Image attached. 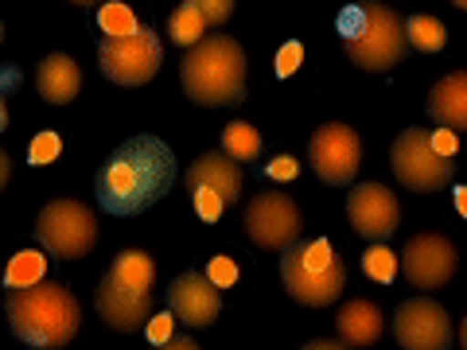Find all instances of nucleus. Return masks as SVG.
Here are the masks:
<instances>
[{
    "mask_svg": "<svg viewBox=\"0 0 467 350\" xmlns=\"http://www.w3.org/2000/svg\"><path fill=\"white\" fill-rule=\"evenodd\" d=\"M175 156L156 137H129L98 168V207L117 218L144 214L171 191Z\"/></svg>",
    "mask_w": 467,
    "mask_h": 350,
    "instance_id": "nucleus-1",
    "label": "nucleus"
},
{
    "mask_svg": "<svg viewBox=\"0 0 467 350\" xmlns=\"http://www.w3.org/2000/svg\"><path fill=\"white\" fill-rule=\"evenodd\" d=\"M5 315L16 339L36 350H63L78 335L82 308L70 288L39 281L32 288H12L5 296Z\"/></svg>",
    "mask_w": 467,
    "mask_h": 350,
    "instance_id": "nucleus-2",
    "label": "nucleus"
},
{
    "mask_svg": "<svg viewBox=\"0 0 467 350\" xmlns=\"http://www.w3.org/2000/svg\"><path fill=\"white\" fill-rule=\"evenodd\" d=\"M180 82L195 106H238L245 98V51L230 36H207L183 55Z\"/></svg>",
    "mask_w": 467,
    "mask_h": 350,
    "instance_id": "nucleus-3",
    "label": "nucleus"
},
{
    "mask_svg": "<svg viewBox=\"0 0 467 350\" xmlns=\"http://www.w3.org/2000/svg\"><path fill=\"white\" fill-rule=\"evenodd\" d=\"M156 265L144 250H125L113 257V265L98 281V315L113 331H140L156 312L152 300Z\"/></svg>",
    "mask_w": 467,
    "mask_h": 350,
    "instance_id": "nucleus-4",
    "label": "nucleus"
},
{
    "mask_svg": "<svg viewBox=\"0 0 467 350\" xmlns=\"http://www.w3.org/2000/svg\"><path fill=\"white\" fill-rule=\"evenodd\" d=\"M339 36L347 43L350 63L362 70H389L405 58V20L393 8L378 5V0H355L339 12Z\"/></svg>",
    "mask_w": 467,
    "mask_h": 350,
    "instance_id": "nucleus-5",
    "label": "nucleus"
},
{
    "mask_svg": "<svg viewBox=\"0 0 467 350\" xmlns=\"http://www.w3.org/2000/svg\"><path fill=\"white\" fill-rule=\"evenodd\" d=\"M281 281L288 288V296L304 304V308H327V304L343 296L347 265L324 238L296 242L281 257Z\"/></svg>",
    "mask_w": 467,
    "mask_h": 350,
    "instance_id": "nucleus-6",
    "label": "nucleus"
},
{
    "mask_svg": "<svg viewBox=\"0 0 467 350\" xmlns=\"http://www.w3.org/2000/svg\"><path fill=\"white\" fill-rule=\"evenodd\" d=\"M389 168L398 175V183H405L409 191H420V195L444 191V187H451V180H456V164L432 149V133L420 125H409L405 133L393 140Z\"/></svg>",
    "mask_w": 467,
    "mask_h": 350,
    "instance_id": "nucleus-7",
    "label": "nucleus"
},
{
    "mask_svg": "<svg viewBox=\"0 0 467 350\" xmlns=\"http://www.w3.org/2000/svg\"><path fill=\"white\" fill-rule=\"evenodd\" d=\"M36 238L51 257L75 261L98 245V218L78 199H55L36 218Z\"/></svg>",
    "mask_w": 467,
    "mask_h": 350,
    "instance_id": "nucleus-8",
    "label": "nucleus"
},
{
    "mask_svg": "<svg viewBox=\"0 0 467 350\" xmlns=\"http://www.w3.org/2000/svg\"><path fill=\"white\" fill-rule=\"evenodd\" d=\"M164 63V47L156 39V27L140 24L133 36H106L98 43V67L101 75L117 86H144L156 78Z\"/></svg>",
    "mask_w": 467,
    "mask_h": 350,
    "instance_id": "nucleus-9",
    "label": "nucleus"
},
{
    "mask_svg": "<svg viewBox=\"0 0 467 350\" xmlns=\"http://www.w3.org/2000/svg\"><path fill=\"white\" fill-rule=\"evenodd\" d=\"M187 195H192L202 222H218L226 207L242 195V168L226 152H202L187 168Z\"/></svg>",
    "mask_w": 467,
    "mask_h": 350,
    "instance_id": "nucleus-10",
    "label": "nucleus"
},
{
    "mask_svg": "<svg viewBox=\"0 0 467 350\" xmlns=\"http://www.w3.org/2000/svg\"><path fill=\"white\" fill-rule=\"evenodd\" d=\"M300 230H304L300 207L285 191H261L245 207V233L261 250H276V253L292 250L300 242Z\"/></svg>",
    "mask_w": 467,
    "mask_h": 350,
    "instance_id": "nucleus-11",
    "label": "nucleus"
},
{
    "mask_svg": "<svg viewBox=\"0 0 467 350\" xmlns=\"http://www.w3.org/2000/svg\"><path fill=\"white\" fill-rule=\"evenodd\" d=\"M308 160H312V171L327 187H347V183H355V175H358L362 140H358V133L350 125L327 121V125H319L312 133Z\"/></svg>",
    "mask_w": 467,
    "mask_h": 350,
    "instance_id": "nucleus-12",
    "label": "nucleus"
},
{
    "mask_svg": "<svg viewBox=\"0 0 467 350\" xmlns=\"http://www.w3.org/2000/svg\"><path fill=\"white\" fill-rule=\"evenodd\" d=\"M393 339L401 350H448L451 319L436 300H405L393 312Z\"/></svg>",
    "mask_w": 467,
    "mask_h": 350,
    "instance_id": "nucleus-13",
    "label": "nucleus"
},
{
    "mask_svg": "<svg viewBox=\"0 0 467 350\" xmlns=\"http://www.w3.org/2000/svg\"><path fill=\"white\" fill-rule=\"evenodd\" d=\"M398 261H401L405 281L413 288H420V292L448 284L451 273H456V265H460L456 245H451L444 233H417V238H409Z\"/></svg>",
    "mask_w": 467,
    "mask_h": 350,
    "instance_id": "nucleus-14",
    "label": "nucleus"
},
{
    "mask_svg": "<svg viewBox=\"0 0 467 350\" xmlns=\"http://www.w3.org/2000/svg\"><path fill=\"white\" fill-rule=\"evenodd\" d=\"M347 218L362 238L386 242V238H393V230H398V222H401L398 195L382 183H358L347 199Z\"/></svg>",
    "mask_w": 467,
    "mask_h": 350,
    "instance_id": "nucleus-15",
    "label": "nucleus"
},
{
    "mask_svg": "<svg viewBox=\"0 0 467 350\" xmlns=\"http://www.w3.org/2000/svg\"><path fill=\"white\" fill-rule=\"evenodd\" d=\"M168 312L183 327H211L223 312V300H218V288L202 273H180L168 284Z\"/></svg>",
    "mask_w": 467,
    "mask_h": 350,
    "instance_id": "nucleus-16",
    "label": "nucleus"
},
{
    "mask_svg": "<svg viewBox=\"0 0 467 350\" xmlns=\"http://www.w3.org/2000/svg\"><path fill=\"white\" fill-rule=\"evenodd\" d=\"M36 90L43 101H51V106H67V101H75L78 90H82V70L70 55L55 51L47 55L43 63L36 67Z\"/></svg>",
    "mask_w": 467,
    "mask_h": 350,
    "instance_id": "nucleus-17",
    "label": "nucleus"
},
{
    "mask_svg": "<svg viewBox=\"0 0 467 350\" xmlns=\"http://www.w3.org/2000/svg\"><path fill=\"white\" fill-rule=\"evenodd\" d=\"M335 331H339L347 346H374L386 331V319L374 300H347L339 315H335Z\"/></svg>",
    "mask_w": 467,
    "mask_h": 350,
    "instance_id": "nucleus-18",
    "label": "nucleus"
},
{
    "mask_svg": "<svg viewBox=\"0 0 467 350\" xmlns=\"http://www.w3.org/2000/svg\"><path fill=\"white\" fill-rule=\"evenodd\" d=\"M429 113L451 133H467V70H451L432 86Z\"/></svg>",
    "mask_w": 467,
    "mask_h": 350,
    "instance_id": "nucleus-19",
    "label": "nucleus"
},
{
    "mask_svg": "<svg viewBox=\"0 0 467 350\" xmlns=\"http://www.w3.org/2000/svg\"><path fill=\"white\" fill-rule=\"evenodd\" d=\"M223 152L234 160V164H254L261 156V133L250 121H230L223 129Z\"/></svg>",
    "mask_w": 467,
    "mask_h": 350,
    "instance_id": "nucleus-20",
    "label": "nucleus"
},
{
    "mask_svg": "<svg viewBox=\"0 0 467 350\" xmlns=\"http://www.w3.org/2000/svg\"><path fill=\"white\" fill-rule=\"evenodd\" d=\"M405 39H409L413 51L436 55V51H444V43H448V27L436 16H409L405 20Z\"/></svg>",
    "mask_w": 467,
    "mask_h": 350,
    "instance_id": "nucleus-21",
    "label": "nucleus"
},
{
    "mask_svg": "<svg viewBox=\"0 0 467 350\" xmlns=\"http://www.w3.org/2000/svg\"><path fill=\"white\" fill-rule=\"evenodd\" d=\"M168 36H171V43H180V47L192 51L195 43L207 39V20L199 16V8H192V5L183 0V5L168 16Z\"/></svg>",
    "mask_w": 467,
    "mask_h": 350,
    "instance_id": "nucleus-22",
    "label": "nucleus"
},
{
    "mask_svg": "<svg viewBox=\"0 0 467 350\" xmlns=\"http://www.w3.org/2000/svg\"><path fill=\"white\" fill-rule=\"evenodd\" d=\"M43 273H47V261H43V253H32V250H24L12 257V265L5 273V284L8 288H32L43 281Z\"/></svg>",
    "mask_w": 467,
    "mask_h": 350,
    "instance_id": "nucleus-23",
    "label": "nucleus"
},
{
    "mask_svg": "<svg viewBox=\"0 0 467 350\" xmlns=\"http://www.w3.org/2000/svg\"><path fill=\"white\" fill-rule=\"evenodd\" d=\"M362 269H367V276L370 281H378V284H389L393 276H398V269H401V261L393 257L382 242H374L367 253H362Z\"/></svg>",
    "mask_w": 467,
    "mask_h": 350,
    "instance_id": "nucleus-24",
    "label": "nucleus"
},
{
    "mask_svg": "<svg viewBox=\"0 0 467 350\" xmlns=\"http://www.w3.org/2000/svg\"><path fill=\"white\" fill-rule=\"evenodd\" d=\"M98 27L106 36H133L137 27H140V20L133 16V8H125V5H101Z\"/></svg>",
    "mask_w": 467,
    "mask_h": 350,
    "instance_id": "nucleus-25",
    "label": "nucleus"
},
{
    "mask_svg": "<svg viewBox=\"0 0 467 350\" xmlns=\"http://www.w3.org/2000/svg\"><path fill=\"white\" fill-rule=\"evenodd\" d=\"M192 8H199V16L207 20V27H223L234 16V0H187Z\"/></svg>",
    "mask_w": 467,
    "mask_h": 350,
    "instance_id": "nucleus-26",
    "label": "nucleus"
},
{
    "mask_svg": "<svg viewBox=\"0 0 467 350\" xmlns=\"http://www.w3.org/2000/svg\"><path fill=\"white\" fill-rule=\"evenodd\" d=\"M58 137L55 133H39L32 144H27V164H36V168H43V164H51V160H58Z\"/></svg>",
    "mask_w": 467,
    "mask_h": 350,
    "instance_id": "nucleus-27",
    "label": "nucleus"
},
{
    "mask_svg": "<svg viewBox=\"0 0 467 350\" xmlns=\"http://www.w3.org/2000/svg\"><path fill=\"white\" fill-rule=\"evenodd\" d=\"M300 63H304V43L300 39H288L285 43V47L281 51H276V75H281V78H288V75H296V70H300Z\"/></svg>",
    "mask_w": 467,
    "mask_h": 350,
    "instance_id": "nucleus-28",
    "label": "nucleus"
},
{
    "mask_svg": "<svg viewBox=\"0 0 467 350\" xmlns=\"http://www.w3.org/2000/svg\"><path fill=\"white\" fill-rule=\"evenodd\" d=\"M207 281L214 288H230L234 281H238V265H234L230 257H214L211 265H207Z\"/></svg>",
    "mask_w": 467,
    "mask_h": 350,
    "instance_id": "nucleus-29",
    "label": "nucleus"
},
{
    "mask_svg": "<svg viewBox=\"0 0 467 350\" xmlns=\"http://www.w3.org/2000/svg\"><path fill=\"white\" fill-rule=\"evenodd\" d=\"M171 324H175V315H171V312H164V315H156V312H152V319L144 324V335L152 339V346H160V343H168V339H171V335H175Z\"/></svg>",
    "mask_w": 467,
    "mask_h": 350,
    "instance_id": "nucleus-30",
    "label": "nucleus"
},
{
    "mask_svg": "<svg viewBox=\"0 0 467 350\" xmlns=\"http://www.w3.org/2000/svg\"><path fill=\"white\" fill-rule=\"evenodd\" d=\"M296 160L292 156H281V160H273L269 164V180H276V183H288V180H296Z\"/></svg>",
    "mask_w": 467,
    "mask_h": 350,
    "instance_id": "nucleus-31",
    "label": "nucleus"
},
{
    "mask_svg": "<svg viewBox=\"0 0 467 350\" xmlns=\"http://www.w3.org/2000/svg\"><path fill=\"white\" fill-rule=\"evenodd\" d=\"M432 149L451 160V156H456V149H460V144H456V133H451V129H441V133L432 137Z\"/></svg>",
    "mask_w": 467,
    "mask_h": 350,
    "instance_id": "nucleus-32",
    "label": "nucleus"
},
{
    "mask_svg": "<svg viewBox=\"0 0 467 350\" xmlns=\"http://www.w3.org/2000/svg\"><path fill=\"white\" fill-rule=\"evenodd\" d=\"M152 350H199V343L192 339V335H171L168 343H160V346H152Z\"/></svg>",
    "mask_w": 467,
    "mask_h": 350,
    "instance_id": "nucleus-33",
    "label": "nucleus"
},
{
    "mask_svg": "<svg viewBox=\"0 0 467 350\" xmlns=\"http://www.w3.org/2000/svg\"><path fill=\"white\" fill-rule=\"evenodd\" d=\"M300 350H350L343 339H312V343H304Z\"/></svg>",
    "mask_w": 467,
    "mask_h": 350,
    "instance_id": "nucleus-34",
    "label": "nucleus"
},
{
    "mask_svg": "<svg viewBox=\"0 0 467 350\" xmlns=\"http://www.w3.org/2000/svg\"><path fill=\"white\" fill-rule=\"evenodd\" d=\"M8 180H12V160H8V152L0 149V191L8 187Z\"/></svg>",
    "mask_w": 467,
    "mask_h": 350,
    "instance_id": "nucleus-35",
    "label": "nucleus"
},
{
    "mask_svg": "<svg viewBox=\"0 0 467 350\" xmlns=\"http://www.w3.org/2000/svg\"><path fill=\"white\" fill-rule=\"evenodd\" d=\"M456 211L467 218V187H456Z\"/></svg>",
    "mask_w": 467,
    "mask_h": 350,
    "instance_id": "nucleus-36",
    "label": "nucleus"
},
{
    "mask_svg": "<svg viewBox=\"0 0 467 350\" xmlns=\"http://www.w3.org/2000/svg\"><path fill=\"white\" fill-rule=\"evenodd\" d=\"M8 129V109H5V98H0V133Z\"/></svg>",
    "mask_w": 467,
    "mask_h": 350,
    "instance_id": "nucleus-37",
    "label": "nucleus"
},
{
    "mask_svg": "<svg viewBox=\"0 0 467 350\" xmlns=\"http://www.w3.org/2000/svg\"><path fill=\"white\" fill-rule=\"evenodd\" d=\"M460 350H467V315H463V324H460Z\"/></svg>",
    "mask_w": 467,
    "mask_h": 350,
    "instance_id": "nucleus-38",
    "label": "nucleus"
},
{
    "mask_svg": "<svg viewBox=\"0 0 467 350\" xmlns=\"http://www.w3.org/2000/svg\"><path fill=\"white\" fill-rule=\"evenodd\" d=\"M70 5H82V8H90V5H106V0H70Z\"/></svg>",
    "mask_w": 467,
    "mask_h": 350,
    "instance_id": "nucleus-39",
    "label": "nucleus"
},
{
    "mask_svg": "<svg viewBox=\"0 0 467 350\" xmlns=\"http://www.w3.org/2000/svg\"><path fill=\"white\" fill-rule=\"evenodd\" d=\"M451 5H456V8H463V12H467V0H451Z\"/></svg>",
    "mask_w": 467,
    "mask_h": 350,
    "instance_id": "nucleus-40",
    "label": "nucleus"
},
{
    "mask_svg": "<svg viewBox=\"0 0 467 350\" xmlns=\"http://www.w3.org/2000/svg\"><path fill=\"white\" fill-rule=\"evenodd\" d=\"M0 39H5V24H0Z\"/></svg>",
    "mask_w": 467,
    "mask_h": 350,
    "instance_id": "nucleus-41",
    "label": "nucleus"
}]
</instances>
